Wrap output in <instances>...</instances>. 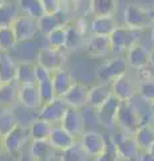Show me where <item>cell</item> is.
<instances>
[{"label": "cell", "mask_w": 154, "mask_h": 161, "mask_svg": "<svg viewBox=\"0 0 154 161\" xmlns=\"http://www.w3.org/2000/svg\"><path fill=\"white\" fill-rule=\"evenodd\" d=\"M141 30L130 28L126 26H118L114 32L110 35V44H111V54L114 57H121L123 53H127L133 46L141 43L142 36Z\"/></svg>", "instance_id": "cell-1"}, {"label": "cell", "mask_w": 154, "mask_h": 161, "mask_svg": "<svg viewBox=\"0 0 154 161\" xmlns=\"http://www.w3.org/2000/svg\"><path fill=\"white\" fill-rule=\"evenodd\" d=\"M123 20L125 26L135 30H143L151 28L154 24V11L153 8L149 9L141 4L129 3L126 4L125 11H123Z\"/></svg>", "instance_id": "cell-2"}, {"label": "cell", "mask_w": 154, "mask_h": 161, "mask_svg": "<svg viewBox=\"0 0 154 161\" xmlns=\"http://www.w3.org/2000/svg\"><path fill=\"white\" fill-rule=\"evenodd\" d=\"M127 60L123 57H113L103 62L102 64H99L97 69V78L101 83H111L114 79H117L118 77L127 73Z\"/></svg>", "instance_id": "cell-3"}, {"label": "cell", "mask_w": 154, "mask_h": 161, "mask_svg": "<svg viewBox=\"0 0 154 161\" xmlns=\"http://www.w3.org/2000/svg\"><path fill=\"white\" fill-rule=\"evenodd\" d=\"M110 138L113 141L114 147H115L119 158L135 161L138 158V156L141 154V149L138 147L133 134H127L125 132H122V130H119L118 133H115Z\"/></svg>", "instance_id": "cell-4"}, {"label": "cell", "mask_w": 154, "mask_h": 161, "mask_svg": "<svg viewBox=\"0 0 154 161\" xmlns=\"http://www.w3.org/2000/svg\"><path fill=\"white\" fill-rule=\"evenodd\" d=\"M79 144L88 158L95 160L107 149L109 137H105L102 133L95 130H86L79 138Z\"/></svg>", "instance_id": "cell-5"}, {"label": "cell", "mask_w": 154, "mask_h": 161, "mask_svg": "<svg viewBox=\"0 0 154 161\" xmlns=\"http://www.w3.org/2000/svg\"><path fill=\"white\" fill-rule=\"evenodd\" d=\"M142 125L140 114L130 102H122L117 115V126L127 134H135Z\"/></svg>", "instance_id": "cell-6"}, {"label": "cell", "mask_w": 154, "mask_h": 161, "mask_svg": "<svg viewBox=\"0 0 154 161\" xmlns=\"http://www.w3.org/2000/svg\"><path fill=\"white\" fill-rule=\"evenodd\" d=\"M63 51L64 50H56L46 44L44 47L39 48L36 63L50 70L51 73H55L58 70L64 69V64H66V54Z\"/></svg>", "instance_id": "cell-7"}, {"label": "cell", "mask_w": 154, "mask_h": 161, "mask_svg": "<svg viewBox=\"0 0 154 161\" xmlns=\"http://www.w3.org/2000/svg\"><path fill=\"white\" fill-rule=\"evenodd\" d=\"M11 27L15 32V36H16L18 44L34 40L38 34H40L38 20L24 16V15H19V16L13 20Z\"/></svg>", "instance_id": "cell-8"}, {"label": "cell", "mask_w": 154, "mask_h": 161, "mask_svg": "<svg viewBox=\"0 0 154 161\" xmlns=\"http://www.w3.org/2000/svg\"><path fill=\"white\" fill-rule=\"evenodd\" d=\"M29 141H32L29 126H22V125H19L18 128H15L11 133L7 134L3 138L4 150L9 154H18L22 152L23 148L26 147Z\"/></svg>", "instance_id": "cell-9"}, {"label": "cell", "mask_w": 154, "mask_h": 161, "mask_svg": "<svg viewBox=\"0 0 154 161\" xmlns=\"http://www.w3.org/2000/svg\"><path fill=\"white\" fill-rule=\"evenodd\" d=\"M68 109L67 103L63 98H55L51 102L43 103L42 108L36 112V118L44 119L52 125H61L62 119L66 114V110Z\"/></svg>", "instance_id": "cell-10"}, {"label": "cell", "mask_w": 154, "mask_h": 161, "mask_svg": "<svg viewBox=\"0 0 154 161\" xmlns=\"http://www.w3.org/2000/svg\"><path fill=\"white\" fill-rule=\"evenodd\" d=\"M122 101H119L117 97L111 95L105 103L98 110H95L97 119L101 126L106 129H114L117 126V115L121 108Z\"/></svg>", "instance_id": "cell-11"}, {"label": "cell", "mask_w": 154, "mask_h": 161, "mask_svg": "<svg viewBox=\"0 0 154 161\" xmlns=\"http://www.w3.org/2000/svg\"><path fill=\"white\" fill-rule=\"evenodd\" d=\"M110 86L113 95L122 102H129L138 94V83L134 82V79L127 73L114 79Z\"/></svg>", "instance_id": "cell-12"}, {"label": "cell", "mask_w": 154, "mask_h": 161, "mask_svg": "<svg viewBox=\"0 0 154 161\" xmlns=\"http://www.w3.org/2000/svg\"><path fill=\"white\" fill-rule=\"evenodd\" d=\"M38 23H39V31L46 36V35L55 31L58 28L68 26V24L71 23V19L66 9L62 8L61 11L55 12V14H44L43 16L38 20Z\"/></svg>", "instance_id": "cell-13"}, {"label": "cell", "mask_w": 154, "mask_h": 161, "mask_svg": "<svg viewBox=\"0 0 154 161\" xmlns=\"http://www.w3.org/2000/svg\"><path fill=\"white\" fill-rule=\"evenodd\" d=\"M91 86L84 85L82 82H74V85L70 87V90L63 97L64 102L67 103L68 108L74 109H83L88 103V94H90Z\"/></svg>", "instance_id": "cell-14"}, {"label": "cell", "mask_w": 154, "mask_h": 161, "mask_svg": "<svg viewBox=\"0 0 154 161\" xmlns=\"http://www.w3.org/2000/svg\"><path fill=\"white\" fill-rule=\"evenodd\" d=\"M61 126H63L68 133H71L79 141L82 134L86 132V129H84V115L81 113L79 109L68 108L61 122Z\"/></svg>", "instance_id": "cell-15"}, {"label": "cell", "mask_w": 154, "mask_h": 161, "mask_svg": "<svg viewBox=\"0 0 154 161\" xmlns=\"http://www.w3.org/2000/svg\"><path fill=\"white\" fill-rule=\"evenodd\" d=\"M19 105L28 110H38L42 108L43 101L39 92L38 83L36 85H26V86H19V95H18Z\"/></svg>", "instance_id": "cell-16"}, {"label": "cell", "mask_w": 154, "mask_h": 161, "mask_svg": "<svg viewBox=\"0 0 154 161\" xmlns=\"http://www.w3.org/2000/svg\"><path fill=\"white\" fill-rule=\"evenodd\" d=\"M48 142L55 150L64 152V150L70 149L75 144H78V138L74 137L71 133H68L61 125H54L51 136L48 138Z\"/></svg>", "instance_id": "cell-17"}, {"label": "cell", "mask_w": 154, "mask_h": 161, "mask_svg": "<svg viewBox=\"0 0 154 161\" xmlns=\"http://www.w3.org/2000/svg\"><path fill=\"white\" fill-rule=\"evenodd\" d=\"M84 50L93 58H106L111 54L110 38L103 35H91L84 44Z\"/></svg>", "instance_id": "cell-18"}, {"label": "cell", "mask_w": 154, "mask_h": 161, "mask_svg": "<svg viewBox=\"0 0 154 161\" xmlns=\"http://www.w3.org/2000/svg\"><path fill=\"white\" fill-rule=\"evenodd\" d=\"M126 60L130 69L141 70L150 64V50L145 44L137 43L126 53Z\"/></svg>", "instance_id": "cell-19"}, {"label": "cell", "mask_w": 154, "mask_h": 161, "mask_svg": "<svg viewBox=\"0 0 154 161\" xmlns=\"http://www.w3.org/2000/svg\"><path fill=\"white\" fill-rule=\"evenodd\" d=\"M18 63L11 53H0V79L3 83H16Z\"/></svg>", "instance_id": "cell-20"}, {"label": "cell", "mask_w": 154, "mask_h": 161, "mask_svg": "<svg viewBox=\"0 0 154 161\" xmlns=\"http://www.w3.org/2000/svg\"><path fill=\"white\" fill-rule=\"evenodd\" d=\"M113 95L110 83H99L94 85L90 89V94H88V103L87 106L94 110H98L106 101Z\"/></svg>", "instance_id": "cell-21"}, {"label": "cell", "mask_w": 154, "mask_h": 161, "mask_svg": "<svg viewBox=\"0 0 154 161\" xmlns=\"http://www.w3.org/2000/svg\"><path fill=\"white\" fill-rule=\"evenodd\" d=\"M117 27H118V23L114 16H94L90 20L91 35L110 36Z\"/></svg>", "instance_id": "cell-22"}, {"label": "cell", "mask_w": 154, "mask_h": 161, "mask_svg": "<svg viewBox=\"0 0 154 161\" xmlns=\"http://www.w3.org/2000/svg\"><path fill=\"white\" fill-rule=\"evenodd\" d=\"M74 82L75 80H74L71 73L66 67L52 73V85L58 98H63L66 93L70 90V87L74 85Z\"/></svg>", "instance_id": "cell-23"}, {"label": "cell", "mask_w": 154, "mask_h": 161, "mask_svg": "<svg viewBox=\"0 0 154 161\" xmlns=\"http://www.w3.org/2000/svg\"><path fill=\"white\" fill-rule=\"evenodd\" d=\"M36 62H23L18 63V74H16V85L26 86V85H36Z\"/></svg>", "instance_id": "cell-24"}, {"label": "cell", "mask_w": 154, "mask_h": 161, "mask_svg": "<svg viewBox=\"0 0 154 161\" xmlns=\"http://www.w3.org/2000/svg\"><path fill=\"white\" fill-rule=\"evenodd\" d=\"M19 86L16 83H3L0 86V106L2 109H15L18 101Z\"/></svg>", "instance_id": "cell-25"}, {"label": "cell", "mask_w": 154, "mask_h": 161, "mask_svg": "<svg viewBox=\"0 0 154 161\" xmlns=\"http://www.w3.org/2000/svg\"><path fill=\"white\" fill-rule=\"evenodd\" d=\"M18 8L20 15L35 20H39L46 14L42 0H18Z\"/></svg>", "instance_id": "cell-26"}, {"label": "cell", "mask_w": 154, "mask_h": 161, "mask_svg": "<svg viewBox=\"0 0 154 161\" xmlns=\"http://www.w3.org/2000/svg\"><path fill=\"white\" fill-rule=\"evenodd\" d=\"M134 138H135L141 152H149L154 144V126L151 124L141 125L140 129L134 134Z\"/></svg>", "instance_id": "cell-27"}, {"label": "cell", "mask_w": 154, "mask_h": 161, "mask_svg": "<svg viewBox=\"0 0 154 161\" xmlns=\"http://www.w3.org/2000/svg\"><path fill=\"white\" fill-rule=\"evenodd\" d=\"M117 0H90V12L94 16H114L117 11Z\"/></svg>", "instance_id": "cell-28"}, {"label": "cell", "mask_w": 154, "mask_h": 161, "mask_svg": "<svg viewBox=\"0 0 154 161\" xmlns=\"http://www.w3.org/2000/svg\"><path fill=\"white\" fill-rule=\"evenodd\" d=\"M18 126H19V119L16 113H15V109L0 110V137L4 138Z\"/></svg>", "instance_id": "cell-29"}, {"label": "cell", "mask_w": 154, "mask_h": 161, "mask_svg": "<svg viewBox=\"0 0 154 161\" xmlns=\"http://www.w3.org/2000/svg\"><path fill=\"white\" fill-rule=\"evenodd\" d=\"M54 149L48 141H31L29 153L38 161H50L54 157Z\"/></svg>", "instance_id": "cell-30"}, {"label": "cell", "mask_w": 154, "mask_h": 161, "mask_svg": "<svg viewBox=\"0 0 154 161\" xmlns=\"http://www.w3.org/2000/svg\"><path fill=\"white\" fill-rule=\"evenodd\" d=\"M52 128H54L52 124H50L44 119L35 118V121L29 126L32 141H48L52 132Z\"/></svg>", "instance_id": "cell-31"}, {"label": "cell", "mask_w": 154, "mask_h": 161, "mask_svg": "<svg viewBox=\"0 0 154 161\" xmlns=\"http://www.w3.org/2000/svg\"><path fill=\"white\" fill-rule=\"evenodd\" d=\"M46 44L56 50H66L67 44V26L61 27L46 35Z\"/></svg>", "instance_id": "cell-32"}, {"label": "cell", "mask_w": 154, "mask_h": 161, "mask_svg": "<svg viewBox=\"0 0 154 161\" xmlns=\"http://www.w3.org/2000/svg\"><path fill=\"white\" fill-rule=\"evenodd\" d=\"M18 44L16 36L11 26L8 27H0V51L11 53Z\"/></svg>", "instance_id": "cell-33"}, {"label": "cell", "mask_w": 154, "mask_h": 161, "mask_svg": "<svg viewBox=\"0 0 154 161\" xmlns=\"http://www.w3.org/2000/svg\"><path fill=\"white\" fill-rule=\"evenodd\" d=\"M20 12H19L18 4L13 3H7L6 6L0 7V27H8L12 26L13 20L16 19Z\"/></svg>", "instance_id": "cell-34"}, {"label": "cell", "mask_w": 154, "mask_h": 161, "mask_svg": "<svg viewBox=\"0 0 154 161\" xmlns=\"http://www.w3.org/2000/svg\"><path fill=\"white\" fill-rule=\"evenodd\" d=\"M87 160L88 157L84 153V150L82 149L79 141L72 148L62 152V157H61V161H87Z\"/></svg>", "instance_id": "cell-35"}, {"label": "cell", "mask_w": 154, "mask_h": 161, "mask_svg": "<svg viewBox=\"0 0 154 161\" xmlns=\"http://www.w3.org/2000/svg\"><path fill=\"white\" fill-rule=\"evenodd\" d=\"M38 87H39V92H40L43 103L51 102L52 99L56 98L55 90H54V85H52V78L42 80V82H38Z\"/></svg>", "instance_id": "cell-36"}, {"label": "cell", "mask_w": 154, "mask_h": 161, "mask_svg": "<svg viewBox=\"0 0 154 161\" xmlns=\"http://www.w3.org/2000/svg\"><path fill=\"white\" fill-rule=\"evenodd\" d=\"M83 36L77 31V28L74 27L72 22L67 26V44L66 50H77L83 42Z\"/></svg>", "instance_id": "cell-37"}, {"label": "cell", "mask_w": 154, "mask_h": 161, "mask_svg": "<svg viewBox=\"0 0 154 161\" xmlns=\"http://www.w3.org/2000/svg\"><path fill=\"white\" fill-rule=\"evenodd\" d=\"M138 95L149 103L154 102V80H140Z\"/></svg>", "instance_id": "cell-38"}, {"label": "cell", "mask_w": 154, "mask_h": 161, "mask_svg": "<svg viewBox=\"0 0 154 161\" xmlns=\"http://www.w3.org/2000/svg\"><path fill=\"white\" fill-rule=\"evenodd\" d=\"M93 161H119L115 147H114V144H113L110 137H109V144H107V149L105 150V153H102L99 157H97Z\"/></svg>", "instance_id": "cell-39"}, {"label": "cell", "mask_w": 154, "mask_h": 161, "mask_svg": "<svg viewBox=\"0 0 154 161\" xmlns=\"http://www.w3.org/2000/svg\"><path fill=\"white\" fill-rule=\"evenodd\" d=\"M42 3L46 14H55L63 8V0H42Z\"/></svg>", "instance_id": "cell-40"}, {"label": "cell", "mask_w": 154, "mask_h": 161, "mask_svg": "<svg viewBox=\"0 0 154 161\" xmlns=\"http://www.w3.org/2000/svg\"><path fill=\"white\" fill-rule=\"evenodd\" d=\"M135 161H154V156L150 152H141Z\"/></svg>", "instance_id": "cell-41"}, {"label": "cell", "mask_w": 154, "mask_h": 161, "mask_svg": "<svg viewBox=\"0 0 154 161\" xmlns=\"http://www.w3.org/2000/svg\"><path fill=\"white\" fill-rule=\"evenodd\" d=\"M18 161H38V160L34 157V156L29 153V150H28V152H23V153H20V156H19Z\"/></svg>", "instance_id": "cell-42"}, {"label": "cell", "mask_w": 154, "mask_h": 161, "mask_svg": "<svg viewBox=\"0 0 154 161\" xmlns=\"http://www.w3.org/2000/svg\"><path fill=\"white\" fill-rule=\"evenodd\" d=\"M150 66L154 67V48L150 50Z\"/></svg>", "instance_id": "cell-43"}, {"label": "cell", "mask_w": 154, "mask_h": 161, "mask_svg": "<svg viewBox=\"0 0 154 161\" xmlns=\"http://www.w3.org/2000/svg\"><path fill=\"white\" fill-rule=\"evenodd\" d=\"M3 150H4V144H3V138L0 137V154H2Z\"/></svg>", "instance_id": "cell-44"}, {"label": "cell", "mask_w": 154, "mask_h": 161, "mask_svg": "<svg viewBox=\"0 0 154 161\" xmlns=\"http://www.w3.org/2000/svg\"><path fill=\"white\" fill-rule=\"evenodd\" d=\"M7 3H9V0H0V7H3V6H6Z\"/></svg>", "instance_id": "cell-45"}, {"label": "cell", "mask_w": 154, "mask_h": 161, "mask_svg": "<svg viewBox=\"0 0 154 161\" xmlns=\"http://www.w3.org/2000/svg\"><path fill=\"white\" fill-rule=\"evenodd\" d=\"M151 42L154 44V24H153V27H151Z\"/></svg>", "instance_id": "cell-46"}, {"label": "cell", "mask_w": 154, "mask_h": 161, "mask_svg": "<svg viewBox=\"0 0 154 161\" xmlns=\"http://www.w3.org/2000/svg\"><path fill=\"white\" fill-rule=\"evenodd\" d=\"M149 152H150V153H151V154L154 156V144H153V147L150 148V150H149Z\"/></svg>", "instance_id": "cell-47"}, {"label": "cell", "mask_w": 154, "mask_h": 161, "mask_svg": "<svg viewBox=\"0 0 154 161\" xmlns=\"http://www.w3.org/2000/svg\"><path fill=\"white\" fill-rule=\"evenodd\" d=\"M150 106H151V112H153V114H154V102L150 103Z\"/></svg>", "instance_id": "cell-48"}, {"label": "cell", "mask_w": 154, "mask_h": 161, "mask_svg": "<svg viewBox=\"0 0 154 161\" xmlns=\"http://www.w3.org/2000/svg\"><path fill=\"white\" fill-rule=\"evenodd\" d=\"M151 125H153V126H154V117H153V121H151Z\"/></svg>", "instance_id": "cell-49"}, {"label": "cell", "mask_w": 154, "mask_h": 161, "mask_svg": "<svg viewBox=\"0 0 154 161\" xmlns=\"http://www.w3.org/2000/svg\"><path fill=\"white\" fill-rule=\"evenodd\" d=\"M2 85H3V82H2V79H0V86H2Z\"/></svg>", "instance_id": "cell-50"}, {"label": "cell", "mask_w": 154, "mask_h": 161, "mask_svg": "<svg viewBox=\"0 0 154 161\" xmlns=\"http://www.w3.org/2000/svg\"><path fill=\"white\" fill-rule=\"evenodd\" d=\"M153 11H154V6H153Z\"/></svg>", "instance_id": "cell-51"}, {"label": "cell", "mask_w": 154, "mask_h": 161, "mask_svg": "<svg viewBox=\"0 0 154 161\" xmlns=\"http://www.w3.org/2000/svg\"><path fill=\"white\" fill-rule=\"evenodd\" d=\"M0 53H2V51H0Z\"/></svg>", "instance_id": "cell-52"}]
</instances>
